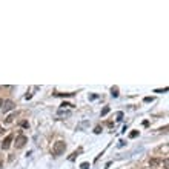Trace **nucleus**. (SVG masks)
Instances as JSON below:
<instances>
[{
    "label": "nucleus",
    "mask_w": 169,
    "mask_h": 169,
    "mask_svg": "<svg viewBox=\"0 0 169 169\" xmlns=\"http://www.w3.org/2000/svg\"><path fill=\"white\" fill-rule=\"evenodd\" d=\"M65 149H66V143H65V141H62V140L55 141L54 146H52V155H55V157L62 155V154L65 152Z\"/></svg>",
    "instance_id": "1"
},
{
    "label": "nucleus",
    "mask_w": 169,
    "mask_h": 169,
    "mask_svg": "<svg viewBox=\"0 0 169 169\" xmlns=\"http://www.w3.org/2000/svg\"><path fill=\"white\" fill-rule=\"evenodd\" d=\"M28 143V137L26 135H18V137L16 138V148H23V146Z\"/></svg>",
    "instance_id": "2"
},
{
    "label": "nucleus",
    "mask_w": 169,
    "mask_h": 169,
    "mask_svg": "<svg viewBox=\"0 0 169 169\" xmlns=\"http://www.w3.org/2000/svg\"><path fill=\"white\" fill-rule=\"evenodd\" d=\"M12 138H14V135H12V134H9L8 137H6L5 140L2 141V149H5V151H6V149H9L11 143H12Z\"/></svg>",
    "instance_id": "3"
},
{
    "label": "nucleus",
    "mask_w": 169,
    "mask_h": 169,
    "mask_svg": "<svg viewBox=\"0 0 169 169\" xmlns=\"http://www.w3.org/2000/svg\"><path fill=\"white\" fill-rule=\"evenodd\" d=\"M3 112H8V111H11V109H14V103L11 100H8V101H5V103H3Z\"/></svg>",
    "instance_id": "4"
},
{
    "label": "nucleus",
    "mask_w": 169,
    "mask_h": 169,
    "mask_svg": "<svg viewBox=\"0 0 169 169\" xmlns=\"http://www.w3.org/2000/svg\"><path fill=\"white\" fill-rule=\"evenodd\" d=\"M160 163H161L160 158H151V160H149V166H151V168H157Z\"/></svg>",
    "instance_id": "5"
},
{
    "label": "nucleus",
    "mask_w": 169,
    "mask_h": 169,
    "mask_svg": "<svg viewBox=\"0 0 169 169\" xmlns=\"http://www.w3.org/2000/svg\"><path fill=\"white\" fill-rule=\"evenodd\" d=\"M14 118H16V114H11V115H8V117H6L5 123H6V125H9V123L14 122Z\"/></svg>",
    "instance_id": "6"
},
{
    "label": "nucleus",
    "mask_w": 169,
    "mask_h": 169,
    "mask_svg": "<svg viewBox=\"0 0 169 169\" xmlns=\"http://www.w3.org/2000/svg\"><path fill=\"white\" fill-rule=\"evenodd\" d=\"M111 95L112 97H118V88L117 86H114V88L111 89Z\"/></svg>",
    "instance_id": "7"
},
{
    "label": "nucleus",
    "mask_w": 169,
    "mask_h": 169,
    "mask_svg": "<svg viewBox=\"0 0 169 169\" xmlns=\"http://www.w3.org/2000/svg\"><path fill=\"white\" fill-rule=\"evenodd\" d=\"M109 111H111V109H109V106H105L103 109H101V117H105V115H106Z\"/></svg>",
    "instance_id": "8"
},
{
    "label": "nucleus",
    "mask_w": 169,
    "mask_h": 169,
    "mask_svg": "<svg viewBox=\"0 0 169 169\" xmlns=\"http://www.w3.org/2000/svg\"><path fill=\"white\" fill-rule=\"evenodd\" d=\"M89 168H91V166H89V163H86V161L80 164V169H89Z\"/></svg>",
    "instance_id": "9"
},
{
    "label": "nucleus",
    "mask_w": 169,
    "mask_h": 169,
    "mask_svg": "<svg viewBox=\"0 0 169 169\" xmlns=\"http://www.w3.org/2000/svg\"><path fill=\"white\" fill-rule=\"evenodd\" d=\"M138 135V131H132V132L129 134V138H135Z\"/></svg>",
    "instance_id": "10"
},
{
    "label": "nucleus",
    "mask_w": 169,
    "mask_h": 169,
    "mask_svg": "<svg viewBox=\"0 0 169 169\" xmlns=\"http://www.w3.org/2000/svg\"><path fill=\"white\" fill-rule=\"evenodd\" d=\"M94 132H95V134H100V132H101V128H100V126H95V129H94Z\"/></svg>",
    "instance_id": "11"
},
{
    "label": "nucleus",
    "mask_w": 169,
    "mask_h": 169,
    "mask_svg": "<svg viewBox=\"0 0 169 169\" xmlns=\"http://www.w3.org/2000/svg\"><path fill=\"white\" fill-rule=\"evenodd\" d=\"M122 118H123V112H117V120L120 122V120H122Z\"/></svg>",
    "instance_id": "12"
},
{
    "label": "nucleus",
    "mask_w": 169,
    "mask_h": 169,
    "mask_svg": "<svg viewBox=\"0 0 169 169\" xmlns=\"http://www.w3.org/2000/svg\"><path fill=\"white\" fill-rule=\"evenodd\" d=\"M20 125H22V126H23V128H29V123H28V122H22V123H20Z\"/></svg>",
    "instance_id": "13"
},
{
    "label": "nucleus",
    "mask_w": 169,
    "mask_h": 169,
    "mask_svg": "<svg viewBox=\"0 0 169 169\" xmlns=\"http://www.w3.org/2000/svg\"><path fill=\"white\" fill-rule=\"evenodd\" d=\"M168 166H169V160L164 158V169H168Z\"/></svg>",
    "instance_id": "14"
},
{
    "label": "nucleus",
    "mask_w": 169,
    "mask_h": 169,
    "mask_svg": "<svg viewBox=\"0 0 169 169\" xmlns=\"http://www.w3.org/2000/svg\"><path fill=\"white\" fill-rule=\"evenodd\" d=\"M123 146H125V141L120 140V141H118V148H123Z\"/></svg>",
    "instance_id": "15"
},
{
    "label": "nucleus",
    "mask_w": 169,
    "mask_h": 169,
    "mask_svg": "<svg viewBox=\"0 0 169 169\" xmlns=\"http://www.w3.org/2000/svg\"><path fill=\"white\" fill-rule=\"evenodd\" d=\"M76 157H77V152H74V154H72V155H71V157H69V160H74V158H76Z\"/></svg>",
    "instance_id": "16"
},
{
    "label": "nucleus",
    "mask_w": 169,
    "mask_h": 169,
    "mask_svg": "<svg viewBox=\"0 0 169 169\" xmlns=\"http://www.w3.org/2000/svg\"><path fill=\"white\" fill-rule=\"evenodd\" d=\"M154 99H152V97H146V99H145V101H146V103H148V101H152Z\"/></svg>",
    "instance_id": "17"
},
{
    "label": "nucleus",
    "mask_w": 169,
    "mask_h": 169,
    "mask_svg": "<svg viewBox=\"0 0 169 169\" xmlns=\"http://www.w3.org/2000/svg\"><path fill=\"white\" fill-rule=\"evenodd\" d=\"M2 106H3V100L0 99V108H2Z\"/></svg>",
    "instance_id": "18"
},
{
    "label": "nucleus",
    "mask_w": 169,
    "mask_h": 169,
    "mask_svg": "<svg viewBox=\"0 0 169 169\" xmlns=\"http://www.w3.org/2000/svg\"><path fill=\"white\" fill-rule=\"evenodd\" d=\"M3 132V128H2V125H0V134H2Z\"/></svg>",
    "instance_id": "19"
},
{
    "label": "nucleus",
    "mask_w": 169,
    "mask_h": 169,
    "mask_svg": "<svg viewBox=\"0 0 169 169\" xmlns=\"http://www.w3.org/2000/svg\"><path fill=\"white\" fill-rule=\"evenodd\" d=\"M2 166H3V163H2V161H0V169H2Z\"/></svg>",
    "instance_id": "20"
}]
</instances>
